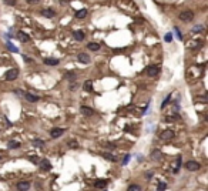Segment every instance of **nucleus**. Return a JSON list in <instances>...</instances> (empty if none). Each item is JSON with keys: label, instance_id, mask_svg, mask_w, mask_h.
<instances>
[{"label": "nucleus", "instance_id": "nucleus-9", "mask_svg": "<svg viewBox=\"0 0 208 191\" xmlns=\"http://www.w3.org/2000/svg\"><path fill=\"white\" fill-rule=\"evenodd\" d=\"M73 36H74V39L77 40V41H83V40L86 39V33L83 32V30H76V32L73 33Z\"/></svg>", "mask_w": 208, "mask_h": 191}, {"label": "nucleus", "instance_id": "nucleus-4", "mask_svg": "<svg viewBox=\"0 0 208 191\" xmlns=\"http://www.w3.org/2000/svg\"><path fill=\"white\" fill-rule=\"evenodd\" d=\"M185 168H187L188 171H197V170L200 168V164H198L197 161H187V163H185Z\"/></svg>", "mask_w": 208, "mask_h": 191}, {"label": "nucleus", "instance_id": "nucleus-14", "mask_svg": "<svg viewBox=\"0 0 208 191\" xmlns=\"http://www.w3.org/2000/svg\"><path fill=\"white\" fill-rule=\"evenodd\" d=\"M17 39L20 40L22 43H26V41H29V40H30V37H29V36H27L24 32H19V33H17Z\"/></svg>", "mask_w": 208, "mask_h": 191}, {"label": "nucleus", "instance_id": "nucleus-30", "mask_svg": "<svg viewBox=\"0 0 208 191\" xmlns=\"http://www.w3.org/2000/svg\"><path fill=\"white\" fill-rule=\"evenodd\" d=\"M157 188H158V190H165V188H167V184L165 183H158Z\"/></svg>", "mask_w": 208, "mask_h": 191}, {"label": "nucleus", "instance_id": "nucleus-11", "mask_svg": "<svg viewBox=\"0 0 208 191\" xmlns=\"http://www.w3.org/2000/svg\"><path fill=\"white\" fill-rule=\"evenodd\" d=\"M41 14L44 17H48V19H51V17L56 16V12L53 10V9H44V10H41Z\"/></svg>", "mask_w": 208, "mask_h": 191}, {"label": "nucleus", "instance_id": "nucleus-37", "mask_svg": "<svg viewBox=\"0 0 208 191\" xmlns=\"http://www.w3.org/2000/svg\"><path fill=\"white\" fill-rule=\"evenodd\" d=\"M36 1H39V0H29V3H36Z\"/></svg>", "mask_w": 208, "mask_h": 191}, {"label": "nucleus", "instance_id": "nucleus-25", "mask_svg": "<svg viewBox=\"0 0 208 191\" xmlns=\"http://www.w3.org/2000/svg\"><path fill=\"white\" fill-rule=\"evenodd\" d=\"M202 30H204L202 26H194V27H192V33H201Z\"/></svg>", "mask_w": 208, "mask_h": 191}, {"label": "nucleus", "instance_id": "nucleus-17", "mask_svg": "<svg viewBox=\"0 0 208 191\" xmlns=\"http://www.w3.org/2000/svg\"><path fill=\"white\" fill-rule=\"evenodd\" d=\"M103 157L105 160H108V161H111V163H117V157H116V156H113V154H110V153H104Z\"/></svg>", "mask_w": 208, "mask_h": 191}, {"label": "nucleus", "instance_id": "nucleus-18", "mask_svg": "<svg viewBox=\"0 0 208 191\" xmlns=\"http://www.w3.org/2000/svg\"><path fill=\"white\" fill-rule=\"evenodd\" d=\"M39 163H40V167L43 168V170H50V168H51V164L48 163L47 160H40Z\"/></svg>", "mask_w": 208, "mask_h": 191}, {"label": "nucleus", "instance_id": "nucleus-29", "mask_svg": "<svg viewBox=\"0 0 208 191\" xmlns=\"http://www.w3.org/2000/svg\"><path fill=\"white\" fill-rule=\"evenodd\" d=\"M7 47L10 48L12 51H14V53H17V51H19V48H17V47H14V46H13L12 43H7Z\"/></svg>", "mask_w": 208, "mask_h": 191}, {"label": "nucleus", "instance_id": "nucleus-7", "mask_svg": "<svg viewBox=\"0 0 208 191\" xmlns=\"http://www.w3.org/2000/svg\"><path fill=\"white\" fill-rule=\"evenodd\" d=\"M64 128H53L51 131H50V135H51V138H58L60 135L64 134Z\"/></svg>", "mask_w": 208, "mask_h": 191}, {"label": "nucleus", "instance_id": "nucleus-27", "mask_svg": "<svg viewBox=\"0 0 208 191\" xmlns=\"http://www.w3.org/2000/svg\"><path fill=\"white\" fill-rule=\"evenodd\" d=\"M170 98H171V94H168L167 97H165V100H164V101H162V104H161V109H164V107L167 106V103L170 101Z\"/></svg>", "mask_w": 208, "mask_h": 191}, {"label": "nucleus", "instance_id": "nucleus-28", "mask_svg": "<svg viewBox=\"0 0 208 191\" xmlns=\"http://www.w3.org/2000/svg\"><path fill=\"white\" fill-rule=\"evenodd\" d=\"M64 77H66V79H70V80H74L76 79V74H74V73H67Z\"/></svg>", "mask_w": 208, "mask_h": 191}, {"label": "nucleus", "instance_id": "nucleus-6", "mask_svg": "<svg viewBox=\"0 0 208 191\" xmlns=\"http://www.w3.org/2000/svg\"><path fill=\"white\" fill-rule=\"evenodd\" d=\"M158 73H160V67H158V66H150V67L147 69V74H148L150 77H155Z\"/></svg>", "mask_w": 208, "mask_h": 191}, {"label": "nucleus", "instance_id": "nucleus-19", "mask_svg": "<svg viewBox=\"0 0 208 191\" xmlns=\"http://www.w3.org/2000/svg\"><path fill=\"white\" fill-rule=\"evenodd\" d=\"M87 10L86 9H81V10H79L77 13H76V19H84V17L87 16Z\"/></svg>", "mask_w": 208, "mask_h": 191}, {"label": "nucleus", "instance_id": "nucleus-36", "mask_svg": "<svg viewBox=\"0 0 208 191\" xmlns=\"http://www.w3.org/2000/svg\"><path fill=\"white\" fill-rule=\"evenodd\" d=\"M152 175H154V173H152V171H147L145 177H147V178H152Z\"/></svg>", "mask_w": 208, "mask_h": 191}, {"label": "nucleus", "instance_id": "nucleus-31", "mask_svg": "<svg viewBox=\"0 0 208 191\" xmlns=\"http://www.w3.org/2000/svg\"><path fill=\"white\" fill-rule=\"evenodd\" d=\"M130 158H131V157H130V156H126V157H124V160H123V163H121V164H123V166H127L128 164V161H130Z\"/></svg>", "mask_w": 208, "mask_h": 191}, {"label": "nucleus", "instance_id": "nucleus-3", "mask_svg": "<svg viewBox=\"0 0 208 191\" xmlns=\"http://www.w3.org/2000/svg\"><path fill=\"white\" fill-rule=\"evenodd\" d=\"M174 137H176V134H174V131H173V130H164V131L160 134L161 140H173Z\"/></svg>", "mask_w": 208, "mask_h": 191}, {"label": "nucleus", "instance_id": "nucleus-21", "mask_svg": "<svg viewBox=\"0 0 208 191\" xmlns=\"http://www.w3.org/2000/svg\"><path fill=\"white\" fill-rule=\"evenodd\" d=\"M44 64H47V66H57L58 60L57 59H44Z\"/></svg>", "mask_w": 208, "mask_h": 191}, {"label": "nucleus", "instance_id": "nucleus-10", "mask_svg": "<svg viewBox=\"0 0 208 191\" xmlns=\"http://www.w3.org/2000/svg\"><path fill=\"white\" fill-rule=\"evenodd\" d=\"M107 184H108V180H96L93 185H94L96 188H105Z\"/></svg>", "mask_w": 208, "mask_h": 191}, {"label": "nucleus", "instance_id": "nucleus-35", "mask_svg": "<svg viewBox=\"0 0 208 191\" xmlns=\"http://www.w3.org/2000/svg\"><path fill=\"white\" fill-rule=\"evenodd\" d=\"M171 39H173V37H171V33H167V34H165V41H171Z\"/></svg>", "mask_w": 208, "mask_h": 191}, {"label": "nucleus", "instance_id": "nucleus-8", "mask_svg": "<svg viewBox=\"0 0 208 191\" xmlns=\"http://www.w3.org/2000/svg\"><path fill=\"white\" fill-rule=\"evenodd\" d=\"M150 157H151V160H154V161H161V160H162V153H161L160 150H152L151 154H150Z\"/></svg>", "mask_w": 208, "mask_h": 191}, {"label": "nucleus", "instance_id": "nucleus-32", "mask_svg": "<svg viewBox=\"0 0 208 191\" xmlns=\"http://www.w3.org/2000/svg\"><path fill=\"white\" fill-rule=\"evenodd\" d=\"M4 3H6V4H9V6H14L17 1H16V0H4Z\"/></svg>", "mask_w": 208, "mask_h": 191}, {"label": "nucleus", "instance_id": "nucleus-2", "mask_svg": "<svg viewBox=\"0 0 208 191\" xmlns=\"http://www.w3.org/2000/svg\"><path fill=\"white\" fill-rule=\"evenodd\" d=\"M19 77V69H10L6 72L4 74V79L7 80V81H13V80H16Z\"/></svg>", "mask_w": 208, "mask_h": 191}, {"label": "nucleus", "instance_id": "nucleus-15", "mask_svg": "<svg viewBox=\"0 0 208 191\" xmlns=\"http://www.w3.org/2000/svg\"><path fill=\"white\" fill-rule=\"evenodd\" d=\"M24 97H26V100H27V101H30V103H36V101L39 100V97H37V96H33V94H30V93H26Z\"/></svg>", "mask_w": 208, "mask_h": 191}, {"label": "nucleus", "instance_id": "nucleus-16", "mask_svg": "<svg viewBox=\"0 0 208 191\" xmlns=\"http://www.w3.org/2000/svg\"><path fill=\"white\" fill-rule=\"evenodd\" d=\"M83 88H84L86 91H90V93H91V91H93V81H91V80H87V81L83 84Z\"/></svg>", "mask_w": 208, "mask_h": 191}, {"label": "nucleus", "instance_id": "nucleus-20", "mask_svg": "<svg viewBox=\"0 0 208 191\" xmlns=\"http://www.w3.org/2000/svg\"><path fill=\"white\" fill-rule=\"evenodd\" d=\"M87 47L90 48V50H93V51H98L100 50V44L98 43H94V41H91V43H88Z\"/></svg>", "mask_w": 208, "mask_h": 191}, {"label": "nucleus", "instance_id": "nucleus-34", "mask_svg": "<svg viewBox=\"0 0 208 191\" xmlns=\"http://www.w3.org/2000/svg\"><path fill=\"white\" fill-rule=\"evenodd\" d=\"M174 30H176L177 36H178V39H180V40H183V36H181V33H180V30H178V29H177V27H176V29H174Z\"/></svg>", "mask_w": 208, "mask_h": 191}, {"label": "nucleus", "instance_id": "nucleus-33", "mask_svg": "<svg viewBox=\"0 0 208 191\" xmlns=\"http://www.w3.org/2000/svg\"><path fill=\"white\" fill-rule=\"evenodd\" d=\"M77 87H79V84H77L76 81H73V84H70V90H73V91H74Z\"/></svg>", "mask_w": 208, "mask_h": 191}, {"label": "nucleus", "instance_id": "nucleus-12", "mask_svg": "<svg viewBox=\"0 0 208 191\" xmlns=\"http://www.w3.org/2000/svg\"><path fill=\"white\" fill-rule=\"evenodd\" d=\"M79 61H80V63H84V64H88L91 61V59H90V56L86 54V53H80V54H79Z\"/></svg>", "mask_w": 208, "mask_h": 191}, {"label": "nucleus", "instance_id": "nucleus-13", "mask_svg": "<svg viewBox=\"0 0 208 191\" xmlns=\"http://www.w3.org/2000/svg\"><path fill=\"white\" fill-rule=\"evenodd\" d=\"M16 187H17V190L26 191V190H29V188H30V183H29V181H20Z\"/></svg>", "mask_w": 208, "mask_h": 191}, {"label": "nucleus", "instance_id": "nucleus-24", "mask_svg": "<svg viewBox=\"0 0 208 191\" xmlns=\"http://www.w3.org/2000/svg\"><path fill=\"white\" fill-rule=\"evenodd\" d=\"M67 144H69V147H72V148H77V147H79V143H77L76 140H70Z\"/></svg>", "mask_w": 208, "mask_h": 191}, {"label": "nucleus", "instance_id": "nucleus-5", "mask_svg": "<svg viewBox=\"0 0 208 191\" xmlns=\"http://www.w3.org/2000/svg\"><path fill=\"white\" fill-rule=\"evenodd\" d=\"M80 113L83 116H86V117H90V116H94V110L93 109H90L87 106H81L80 107Z\"/></svg>", "mask_w": 208, "mask_h": 191}, {"label": "nucleus", "instance_id": "nucleus-1", "mask_svg": "<svg viewBox=\"0 0 208 191\" xmlns=\"http://www.w3.org/2000/svg\"><path fill=\"white\" fill-rule=\"evenodd\" d=\"M180 20L181 22H192V19H194V13H192L191 10H184V12H181L180 14Z\"/></svg>", "mask_w": 208, "mask_h": 191}, {"label": "nucleus", "instance_id": "nucleus-26", "mask_svg": "<svg viewBox=\"0 0 208 191\" xmlns=\"http://www.w3.org/2000/svg\"><path fill=\"white\" fill-rule=\"evenodd\" d=\"M140 190H141V187H140V185H136V184H133V185L128 187V191H140Z\"/></svg>", "mask_w": 208, "mask_h": 191}, {"label": "nucleus", "instance_id": "nucleus-22", "mask_svg": "<svg viewBox=\"0 0 208 191\" xmlns=\"http://www.w3.org/2000/svg\"><path fill=\"white\" fill-rule=\"evenodd\" d=\"M7 147L9 148H19V147H20V143H17V141H9Z\"/></svg>", "mask_w": 208, "mask_h": 191}, {"label": "nucleus", "instance_id": "nucleus-23", "mask_svg": "<svg viewBox=\"0 0 208 191\" xmlns=\"http://www.w3.org/2000/svg\"><path fill=\"white\" fill-rule=\"evenodd\" d=\"M32 143H33V145H36V147H44V143H43L41 140H33Z\"/></svg>", "mask_w": 208, "mask_h": 191}]
</instances>
